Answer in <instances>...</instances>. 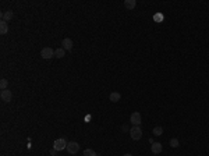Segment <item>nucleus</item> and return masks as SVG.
I'll return each instance as SVG.
<instances>
[{"label": "nucleus", "instance_id": "f257e3e1", "mask_svg": "<svg viewBox=\"0 0 209 156\" xmlns=\"http://www.w3.org/2000/svg\"><path fill=\"white\" fill-rule=\"evenodd\" d=\"M130 135H131V138L134 139V141L141 139V138H142V130H141V127H139V126H134V127H131V130H130Z\"/></svg>", "mask_w": 209, "mask_h": 156}, {"label": "nucleus", "instance_id": "f03ea898", "mask_svg": "<svg viewBox=\"0 0 209 156\" xmlns=\"http://www.w3.org/2000/svg\"><path fill=\"white\" fill-rule=\"evenodd\" d=\"M67 144H69V142L66 141L64 138H57V139L53 142V149H56V150H63L64 148H67Z\"/></svg>", "mask_w": 209, "mask_h": 156}, {"label": "nucleus", "instance_id": "7ed1b4c3", "mask_svg": "<svg viewBox=\"0 0 209 156\" xmlns=\"http://www.w3.org/2000/svg\"><path fill=\"white\" fill-rule=\"evenodd\" d=\"M41 56L42 59H52V57L55 56V50L52 49V48H49V46H46V48H43V49L41 50Z\"/></svg>", "mask_w": 209, "mask_h": 156}, {"label": "nucleus", "instance_id": "20e7f679", "mask_svg": "<svg viewBox=\"0 0 209 156\" xmlns=\"http://www.w3.org/2000/svg\"><path fill=\"white\" fill-rule=\"evenodd\" d=\"M0 98H1L3 102H11V99H13V93H11L10 89H3L1 93H0Z\"/></svg>", "mask_w": 209, "mask_h": 156}, {"label": "nucleus", "instance_id": "39448f33", "mask_svg": "<svg viewBox=\"0 0 209 156\" xmlns=\"http://www.w3.org/2000/svg\"><path fill=\"white\" fill-rule=\"evenodd\" d=\"M130 121H131L134 126H139V124H141V121H142L139 112H134V113H132L131 116H130Z\"/></svg>", "mask_w": 209, "mask_h": 156}, {"label": "nucleus", "instance_id": "423d86ee", "mask_svg": "<svg viewBox=\"0 0 209 156\" xmlns=\"http://www.w3.org/2000/svg\"><path fill=\"white\" fill-rule=\"evenodd\" d=\"M67 152H69V153H71V155H73V153H77V152H78V150H80V145H78V144H77V142H69V144H67Z\"/></svg>", "mask_w": 209, "mask_h": 156}, {"label": "nucleus", "instance_id": "0eeeda50", "mask_svg": "<svg viewBox=\"0 0 209 156\" xmlns=\"http://www.w3.org/2000/svg\"><path fill=\"white\" fill-rule=\"evenodd\" d=\"M62 48L64 50H71L73 49V41H71V39H70V38H64V39H63V42H62Z\"/></svg>", "mask_w": 209, "mask_h": 156}, {"label": "nucleus", "instance_id": "6e6552de", "mask_svg": "<svg viewBox=\"0 0 209 156\" xmlns=\"http://www.w3.org/2000/svg\"><path fill=\"white\" fill-rule=\"evenodd\" d=\"M151 149H152L153 153H160V152H162V144H160V142H153Z\"/></svg>", "mask_w": 209, "mask_h": 156}, {"label": "nucleus", "instance_id": "1a4fd4ad", "mask_svg": "<svg viewBox=\"0 0 209 156\" xmlns=\"http://www.w3.org/2000/svg\"><path fill=\"white\" fill-rule=\"evenodd\" d=\"M109 99H110L113 103H116V102H118V100L121 99V95H120L118 92H111L110 96H109Z\"/></svg>", "mask_w": 209, "mask_h": 156}, {"label": "nucleus", "instance_id": "9d476101", "mask_svg": "<svg viewBox=\"0 0 209 156\" xmlns=\"http://www.w3.org/2000/svg\"><path fill=\"white\" fill-rule=\"evenodd\" d=\"M1 18H3V21H10V20L13 18V11L8 10L6 13H3V14H1Z\"/></svg>", "mask_w": 209, "mask_h": 156}, {"label": "nucleus", "instance_id": "9b49d317", "mask_svg": "<svg viewBox=\"0 0 209 156\" xmlns=\"http://www.w3.org/2000/svg\"><path fill=\"white\" fill-rule=\"evenodd\" d=\"M135 4H137V1H135V0H125V1H124L125 8H128V10H132V8L135 7Z\"/></svg>", "mask_w": 209, "mask_h": 156}, {"label": "nucleus", "instance_id": "f8f14e48", "mask_svg": "<svg viewBox=\"0 0 209 156\" xmlns=\"http://www.w3.org/2000/svg\"><path fill=\"white\" fill-rule=\"evenodd\" d=\"M7 31H8L7 22L1 20V22H0V34H1V35H4V34H7Z\"/></svg>", "mask_w": 209, "mask_h": 156}, {"label": "nucleus", "instance_id": "ddd939ff", "mask_svg": "<svg viewBox=\"0 0 209 156\" xmlns=\"http://www.w3.org/2000/svg\"><path fill=\"white\" fill-rule=\"evenodd\" d=\"M64 55H66V50L63 49V48H59V49L55 50V57H57V59H62V57H64Z\"/></svg>", "mask_w": 209, "mask_h": 156}, {"label": "nucleus", "instance_id": "4468645a", "mask_svg": "<svg viewBox=\"0 0 209 156\" xmlns=\"http://www.w3.org/2000/svg\"><path fill=\"white\" fill-rule=\"evenodd\" d=\"M152 134H153V135H156V137H160V135L163 134V128L160 127V126L155 127V128H153V131H152Z\"/></svg>", "mask_w": 209, "mask_h": 156}, {"label": "nucleus", "instance_id": "2eb2a0df", "mask_svg": "<svg viewBox=\"0 0 209 156\" xmlns=\"http://www.w3.org/2000/svg\"><path fill=\"white\" fill-rule=\"evenodd\" d=\"M84 156H98V155L95 153L93 149H85L84 150Z\"/></svg>", "mask_w": 209, "mask_h": 156}, {"label": "nucleus", "instance_id": "dca6fc26", "mask_svg": "<svg viewBox=\"0 0 209 156\" xmlns=\"http://www.w3.org/2000/svg\"><path fill=\"white\" fill-rule=\"evenodd\" d=\"M7 85H8L7 79H6V78H3V79L0 81V88H1V91H3V89H7Z\"/></svg>", "mask_w": 209, "mask_h": 156}, {"label": "nucleus", "instance_id": "f3484780", "mask_svg": "<svg viewBox=\"0 0 209 156\" xmlns=\"http://www.w3.org/2000/svg\"><path fill=\"white\" fill-rule=\"evenodd\" d=\"M170 146L177 148V146H179V139H177V138H172V139H170Z\"/></svg>", "mask_w": 209, "mask_h": 156}, {"label": "nucleus", "instance_id": "a211bd4d", "mask_svg": "<svg viewBox=\"0 0 209 156\" xmlns=\"http://www.w3.org/2000/svg\"><path fill=\"white\" fill-rule=\"evenodd\" d=\"M155 20H158V21H160V20H162V15H155Z\"/></svg>", "mask_w": 209, "mask_h": 156}, {"label": "nucleus", "instance_id": "6ab92c4d", "mask_svg": "<svg viewBox=\"0 0 209 156\" xmlns=\"http://www.w3.org/2000/svg\"><path fill=\"white\" fill-rule=\"evenodd\" d=\"M56 152H57V150H56V149H52V150H50V153H52V155H53V156L56 155Z\"/></svg>", "mask_w": 209, "mask_h": 156}, {"label": "nucleus", "instance_id": "aec40b11", "mask_svg": "<svg viewBox=\"0 0 209 156\" xmlns=\"http://www.w3.org/2000/svg\"><path fill=\"white\" fill-rule=\"evenodd\" d=\"M124 156H132V155H131V153H125Z\"/></svg>", "mask_w": 209, "mask_h": 156}, {"label": "nucleus", "instance_id": "412c9836", "mask_svg": "<svg viewBox=\"0 0 209 156\" xmlns=\"http://www.w3.org/2000/svg\"><path fill=\"white\" fill-rule=\"evenodd\" d=\"M98 156H99V155H98Z\"/></svg>", "mask_w": 209, "mask_h": 156}]
</instances>
